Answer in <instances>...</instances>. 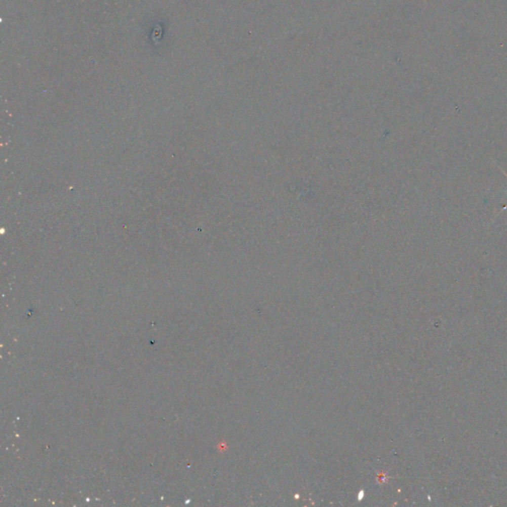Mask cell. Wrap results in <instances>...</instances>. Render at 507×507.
Instances as JSON below:
<instances>
[{
	"mask_svg": "<svg viewBox=\"0 0 507 507\" xmlns=\"http://www.w3.org/2000/svg\"><path fill=\"white\" fill-rule=\"evenodd\" d=\"M501 172H502V173H503V174H504V176H505V177H507V174H506V173H505V172H504V171H502V170H501ZM505 192H507V189H505ZM506 208H507V203H506V205H505V206H504V207H503V208H502V209H501V210H500V212H498V214H499V213H501V212H503V211H505V210H506Z\"/></svg>",
	"mask_w": 507,
	"mask_h": 507,
	"instance_id": "6da1fadb",
	"label": "cell"
}]
</instances>
